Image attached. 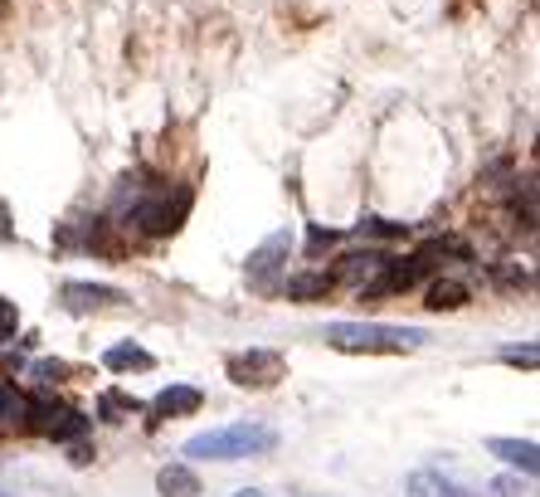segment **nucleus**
Returning <instances> with one entry per match:
<instances>
[{"instance_id":"1","label":"nucleus","mask_w":540,"mask_h":497,"mask_svg":"<svg viewBox=\"0 0 540 497\" xmlns=\"http://www.w3.org/2000/svg\"><path fill=\"white\" fill-rule=\"evenodd\" d=\"M322 342L331 351H346V356H404V351H419L429 342L424 327H390V322H331L322 332Z\"/></svg>"},{"instance_id":"2","label":"nucleus","mask_w":540,"mask_h":497,"mask_svg":"<svg viewBox=\"0 0 540 497\" xmlns=\"http://www.w3.org/2000/svg\"><path fill=\"white\" fill-rule=\"evenodd\" d=\"M278 449V434L268 424H224V429H210V434H195L185 444V459H215V463H239V459H258V454H273Z\"/></svg>"},{"instance_id":"3","label":"nucleus","mask_w":540,"mask_h":497,"mask_svg":"<svg viewBox=\"0 0 540 497\" xmlns=\"http://www.w3.org/2000/svg\"><path fill=\"white\" fill-rule=\"evenodd\" d=\"M190 205H195V195L185 191V186H176V191H156L151 200H142L137 210H132V225L142 234H176L180 225H185V215H190Z\"/></svg>"},{"instance_id":"4","label":"nucleus","mask_w":540,"mask_h":497,"mask_svg":"<svg viewBox=\"0 0 540 497\" xmlns=\"http://www.w3.org/2000/svg\"><path fill=\"white\" fill-rule=\"evenodd\" d=\"M229 381L244 385V390H273V385L288 376V356L283 351H268V346H249L239 356H229Z\"/></svg>"},{"instance_id":"5","label":"nucleus","mask_w":540,"mask_h":497,"mask_svg":"<svg viewBox=\"0 0 540 497\" xmlns=\"http://www.w3.org/2000/svg\"><path fill=\"white\" fill-rule=\"evenodd\" d=\"M25 429H35L44 439H78V434H88V420L49 395H35V400H25Z\"/></svg>"},{"instance_id":"6","label":"nucleus","mask_w":540,"mask_h":497,"mask_svg":"<svg viewBox=\"0 0 540 497\" xmlns=\"http://www.w3.org/2000/svg\"><path fill=\"white\" fill-rule=\"evenodd\" d=\"M288 254H292V234L288 230L268 234V239H263V244L249 254V283H253V288H273V273L283 268Z\"/></svg>"},{"instance_id":"7","label":"nucleus","mask_w":540,"mask_h":497,"mask_svg":"<svg viewBox=\"0 0 540 497\" xmlns=\"http://www.w3.org/2000/svg\"><path fill=\"white\" fill-rule=\"evenodd\" d=\"M385 264V254H380V249H351V254H341V259H336V268H326V273H331V283H336V288H341V283H346V288H360V283H365V278H375V268Z\"/></svg>"},{"instance_id":"8","label":"nucleus","mask_w":540,"mask_h":497,"mask_svg":"<svg viewBox=\"0 0 540 497\" xmlns=\"http://www.w3.org/2000/svg\"><path fill=\"white\" fill-rule=\"evenodd\" d=\"M200 405H205V395H200L195 385H166V390L151 400V424L180 420V415H195Z\"/></svg>"},{"instance_id":"9","label":"nucleus","mask_w":540,"mask_h":497,"mask_svg":"<svg viewBox=\"0 0 540 497\" xmlns=\"http://www.w3.org/2000/svg\"><path fill=\"white\" fill-rule=\"evenodd\" d=\"M112 303H127V293L122 288H108V283H64V307H73V312L112 307Z\"/></svg>"},{"instance_id":"10","label":"nucleus","mask_w":540,"mask_h":497,"mask_svg":"<svg viewBox=\"0 0 540 497\" xmlns=\"http://www.w3.org/2000/svg\"><path fill=\"white\" fill-rule=\"evenodd\" d=\"M487 454H497L502 463L521 468L526 478H536V468H540V454L531 439H487Z\"/></svg>"},{"instance_id":"11","label":"nucleus","mask_w":540,"mask_h":497,"mask_svg":"<svg viewBox=\"0 0 540 497\" xmlns=\"http://www.w3.org/2000/svg\"><path fill=\"white\" fill-rule=\"evenodd\" d=\"M156 493L161 497H200V473L190 463H166L156 473Z\"/></svg>"},{"instance_id":"12","label":"nucleus","mask_w":540,"mask_h":497,"mask_svg":"<svg viewBox=\"0 0 540 497\" xmlns=\"http://www.w3.org/2000/svg\"><path fill=\"white\" fill-rule=\"evenodd\" d=\"M331 288H336V283H331L326 268H317V273H292L288 283H283V293H288L292 303H322Z\"/></svg>"},{"instance_id":"13","label":"nucleus","mask_w":540,"mask_h":497,"mask_svg":"<svg viewBox=\"0 0 540 497\" xmlns=\"http://www.w3.org/2000/svg\"><path fill=\"white\" fill-rule=\"evenodd\" d=\"M468 283L463 278H433V288H429V303L433 312H458V307H468Z\"/></svg>"},{"instance_id":"14","label":"nucleus","mask_w":540,"mask_h":497,"mask_svg":"<svg viewBox=\"0 0 540 497\" xmlns=\"http://www.w3.org/2000/svg\"><path fill=\"white\" fill-rule=\"evenodd\" d=\"M103 366L108 371H151L156 366V356L151 351H142V346H108V356H103Z\"/></svg>"},{"instance_id":"15","label":"nucleus","mask_w":540,"mask_h":497,"mask_svg":"<svg viewBox=\"0 0 540 497\" xmlns=\"http://www.w3.org/2000/svg\"><path fill=\"white\" fill-rule=\"evenodd\" d=\"M137 410H142L137 395H122V390H103V395H98V420L122 424V420H132Z\"/></svg>"},{"instance_id":"16","label":"nucleus","mask_w":540,"mask_h":497,"mask_svg":"<svg viewBox=\"0 0 540 497\" xmlns=\"http://www.w3.org/2000/svg\"><path fill=\"white\" fill-rule=\"evenodd\" d=\"M409 497H463L453 483H443V473H433V468H424V473H414L409 478Z\"/></svg>"},{"instance_id":"17","label":"nucleus","mask_w":540,"mask_h":497,"mask_svg":"<svg viewBox=\"0 0 540 497\" xmlns=\"http://www.w3.org/2000/svg\"><path fill=\"white\" fill-rule=\"evenodd\" d=\"M30 376H35L39 385H54V381H69V376H78V366L59 361V356H44V361H35V366H30Z\"/></svg>"},{"instance_id":"18","label":"nucleus","mask_w":540,"mask_h":497,"mask_svg":"<svg viewBox=\"0 0 540 497\" xmlns=\"http://www.w3.org/2000/svg\"><path fill=\"white\" fill-rule=\"evenodd\" d=\"M25 400L30 395H20L15 385L0 381V424H25Z\"/></svg>"},{"instance_id":"19","label":"nucleus","mask_w":540,"mask_h":497,"mask_svg":"<svg viewBox=\"0 0 540 497\" xmlns=\"http://www.w3.org/2000/svg\"><path fill=\"white\" fill-rule=\"evenodd\" d=\"M404 225L395 220H380V215H370V220H360V239H404Z\"/></svg>"},{"instance_id":"20","label":"nucleus","mask_w":540,"mask_h":497,"mask_svg":"<svg viewBox=\"0 0 540 497\" xmlns=\"http://www.w3.org/2000/svg\"><path fill=\"white\" fill-rule=\"evenodd\" d=\"M15 332H20V307L0 298V342H15Z\"/></svg>"},{"instance_id":"21","label":"nucleus","mask_w":540,"mask_h":497,"mask_svg":"<svg viewBox=\"0 0 540 497\" xmlns=\"http://www.w3.org/2000/svg\"><path fill=\"white\" fill-rule=\"evenodd\" d=\"M502 361H506V366H526V371H536L540 356H536V346H506Z\"/></svg>"},{"instance_id":"22","label":"nucleus","mask_w":540,"mask_h":497,"mask_svg":"<svg viewBox=\"0 0 540 497\" xmlns=\"http://www.w3.org/2000/svg\"><path fill=\"white\" fill-rule=\"evenodd\" d=\"M331 244H336V234H331V230H312V239H307V249H312V254H322V249H331Z\"/></svg>"},{"instance_id":"23","label":"nucleus","mask_w":540,"mask_h":497,"mask_svg":"<svg viewBox=\"0 0 540 497\" xmlns=\"http://www.w3.org/2000/svg\"><path fill=\"white\" fill-rule=\"evenodd\" d=\"M69 459L78 463V468H88V463L98 459V454H93V449H88V444H73V449H69Z\"/></svg>"},{"instance_id":"24","label":"nucleus","mask_w":540,"mask_h":497,"mask_svg":"<svg viewBox=\"0 0 540 497\" xmlns=\"http://www.w3.org/2000/svg\"><path fill=\"white\" fill-rule=\"evenodd\" d=\"M234 497H263V493H258V488H239V493H234Z\"/></svg>"}]
</instances>
